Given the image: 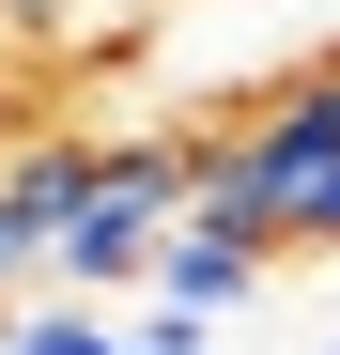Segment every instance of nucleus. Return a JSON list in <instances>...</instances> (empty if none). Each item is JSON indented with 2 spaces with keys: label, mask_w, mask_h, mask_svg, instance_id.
I'll use <instances>...</instances> for the list:
<instances>
[{
  "label": "nucleus",
  "mask_w": 340,
  "mask_h": 355,
  "mask_svg": "<svg viewBox=\"0 0 340 355\" xmlns=\"http://www.w3.org/2000/svg\"><path fill=\"white\" fill-rule=\"evenodd\" d=\"M263 278H278L263 232H232V216H201V201H186V232L155 248V278H139V293H170V309H248Z\"/></svg>",
  "instance_id": "1"
},
{
  "label": "nucleus",
  "mask_w": 340,
  "mask_h": 355,
  "mask_svg": "<svg viewBox=\"0 0 340 355\" xmlns=\"http://www.w3.org/2000/svg\"><path fill=\"white\" fill-rule=\"evenodd\" d=\"M325 355H340V324H325Z\"/></svg>",
  "instance_id": "2"
}]
</instances>
